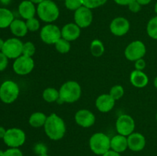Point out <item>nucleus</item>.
I'll return each instance as SVG.
<instances>
[{"label": "nucleus", "mask_w": 157, "mask_h": 156, "mask_svg": "<svg viewBox=\"0 0 157 156\" xmlns=\"http://www.w3.org/2000/svg\"><path fill=\"white\" fill-rule=\"evenodd\" d=\"M46 136L53 141L61 140L66 133V125L62 118L56 113H52L47 117L44 125Z\"/></svg>", "instance_id": "f257e3e1"}, {"label": "nucleus", "mask_w": 157, "mask_h": 156, "mask_svg": "<svg viewBox=\"0 0 157 156\" xmlns=\"http://www.w3.org/2000/svg\"><path fill=\"white\" fill-rule=\"evenodd\" d=\"M81 87L77 81L69 80L64 83L59 89L58 103H74L81 98Z\"/></svg>", "instance_id": "f03ea898"}, {"label": "nucleus", "mask_w": 157, "mask_h": 156, "mask_svg": "<svg viewBox=\"0 0 157 156\" xmlns=\"http://www.w3.org/2000/svg\"><path fill=\"white\" fill-rule=\"evenodd\" d=\"M37 15L42 21L52 23L58 19L60 11L55 2L44 0L37 6Z\"/></svg>", "instance_id": "7ed1b4c3"}, {"label": "nucleus", "mask_w": 157, "mask_h": 156, "mask_svg": "<svg viewBox=\"0 0 157 156\" xmlns=\"http://www.w3.org/2000/svg\"><path fill=\"white\" fill-rule=\"evenodd\" d=\"M89 146L95 154L103 155L110 149V138L104 132H96L90 138Z\"/></svg>", "instance_id": "20e7f679"}, {"label": "nucleus", "mask_w": 157, "mask_h": 156, "mask_svg": "<svg viewBox=\"0 0 157 156\" xmlns=\"http://www.w3.org/2000/svg\"><path fill=\"white\" fill-rule=\"evenodd\" d=\"M19 87L12 80H6L0 85V100L6 104L15 102L19 96Z\"/></svg>", "instance_id": "39448f33"}, {"label": "nucleus", "mask_w": 157, "mask_h": 156, "mask_svg": "<svg viewBox=\"0 0 157 156\" xmlns=\"http://www.w3.org/2000/svg\"><path fill=\"white\" fill-rule=\"evenodd\" d=\"M26 140V135L19 128H10L6 130L3 138V142L9 148H19L24 145Z\"/></svg>", "instance_id": "423d86ee"}, {"label": "nucleus", "mask_w": 157, "mask_h": 156, "mask_svg": "<svg viewBox=\"0 0 157 156\" xmlns=\"http://www.w3.org/2000/svg\"><path fill=\"white\" fill-rule=\"evenodd\" d=\"M22 41L18 38H11L6 40L2 52L9 59H16L22 55Z\"/></svg>", "instance_id": "0eeeda50"}, {"label": "nucleus", "mask_w": 157, "mask_h": 156, "mask_svg": "<svg viewBox=\"0 0 157 156\" xmlns=\"http://www.w3.org/2000/svg\"><path fill=\"white\" fill-rule=\"evenodd\" d=\"M146 53H147V47L145 44L139 40L130 43L124 50L125 58L128 61L133 62L144 58Z\"/></svg>", "instance_id": "6e6552de"}, {"label": "nucleus", "mask_w": 157, "mask_h": 156, "mask_svg": "<svg viewBox=\"0 0 157 156\" xmlns=\"http://www.w3.org/2000/svg\"><path fill=\"white\" fill-rule=\"evenodd\" d=\"M34 67L35 62L32 57H28L23 54L15 59L12 64L14 72L20 76L29 74L33 70Z\"/></svg>", "instance_id": "1a4fd4ad"}, {"label": "nucleus", "mask_w": 157, "mask_h": 156, "mask_svg": "<svg viewBox=\"0 0 157 156\" xmlns=\"http://www.w3.org/2000/svg\"><path fill=\"white\" fill-rule=\"evenodd\" d=\"M40 38L45 44H55L61 38V30L56 24L49 23L41 29Z\"/></svg>", "instance_id": "9d476101"}, {"label": "nucleus", "mask_w": 157, "mask_h": 156, "mask_svg": "<svg viewBox=\"0 0 157 156\" xmlns=\"http://www.w3.org/2000/svg\"><path fill=\"white\" fill-rule=\"evenodd\" d=\"M135 126L134 119L130 115H121L116 121V130L117 133L127 137L134 132Z\"/></svg>", "instance_id": "9b49d317"}, {"label": "nucleus", "mask_w": 157, "mask_h": 156, "mask_svg": "<svg viewBox=\"0 0 157 156\" xmlns=\"http://www.w3.org/2000/svg\"><path fill=\"white\" fill-rule=\"evenodd\" d=\"M74 19L75 24H78L81 28L89 27L93 21V13L91 9L84 6H81L75 12Z\"/></svg>", "instance_id": "f8f14e48"}, {"label": "nucleus", "mask_w": 157, "mask_h": 156, "mask_svg": "<svg viewBox=\"0 0 157 156\" xmlns=\"http://www.w3.org/2000/svg\"><path fill=\"white\" fill-rule=\"evenodd\" d=\"M130 28V21L124 17H117L110 24V32L117 37H122L128 33Z\"/></svg>", "instance_id": "ddd939ff"}, {"label": "nucleus", "mask_w": 157, "mask_h": 156, "mask_svg": "<svg viewBox=\"0 0 157 156\" xmlns=\"http://www.w3.org/2000/svg\"><path fill=\"white\" fill-rule=\"evenodd\" d=\"M75 119L76 123L81 127L90 128L94 124L96 117L91 111L86 109H82L75 113Z\"/></svg>", "instance_id": "4468645a"}, {"label": "nucleus", "mask_w": 157, "mask_h": 156, "mask_svg": "<svg viewBox=\"0 0 157 156\" xmlns=\"http://www.w3.org/2000/svg\"><path fill=\"white\" fill-rule=\"evenodd\" d=\"M128 148L133 151H140L145 148L147 141L145 136L140 132H133L127 136Z\"/></svg>", "instance_id": "2eb2a0df"}, {"label": "nucleus", "mask_w": 157, "mask_h": 156, "mask_svg": "<svg viewBox=\"0 0 157 156\" xmlns=\"http://www.w3.org/2000/svg\"><path fill=\"white\" fill-rule=\"evenodd\" d=\"M115 100L110 94L104 93L98 96L95 101L97 109L101 113H108L111 111L115 106Z\"/></svg>", "instance_id": "dca6fc26"}, {"label": "nucleus", "mask_w": 157, "mask_h": 156, "mask_svg": "<svg viewBox=\"0 0 157 156\" xmlns=\"http://www.w3.org/2000/svg\"><path fill=\"white\" fill-rule=\"evenodd\" d=\"M61 38L68 41H74L81 35V28L75 23H67L62 27Z\"/></svg>", "instance_id": "f3484780"}, {"label": "nucleus", "mask_w": 157, "mask_h": 156, "mask_svg": "<svg viewBox=\"0 0 157 156\" xmlns=\"http://www.w3.org/2000/svg\"><path fill=\"white\" fill-rule=\"evenodd\" d=\"M18 13L23 19L29 20L35 17L37 13L35 5L29 0H24L18 6Z\"/></svg>", "instance_id": "a211bd4d"}, {"label": "nucleus", "mask_w": 157, "mask_h": 156, "mask_svg": "<svg viewBox=\"0 0 157 156\" xmlns=\"http://www.w3.org/2000/svg\"><path fill=\"white\" fill-rule=\"evenodd\" d=\"M130 81L133 87L136 88H144L149 83V77L142 70H134L131 72Z\"/></svg>", "instance_id": "6ab92c4d"}, {"label": "nucleus", "mask_w": 157, "mask_h": 156, "mask_svg": "<svg viewBox=\"0 0 157 156\" xmlns=\"http://www.w3.org/2000/svg\"><path fill=\"white\" fill-rule=\"evenodd\" d=\"M128 148L127 136L117 134L110 139V149L118 153H123Z\"/></svg>", "instance_id": "aec40b11"}, {"label": "nucleus", "mask_w": 157, "mask_h": 156, "mask_svg": "<svg viewBox=\"0 0 157 156\" xmlns=\"http://www.w3.org/2000/svg\"><path fill=\"white\" fill-rule=\"evenodd\" d=\"M11 32L15 38H22L27 35L28 28L26 25V22L21 19H14L12 24L9 26Z\"/></svg>", "instance_id": "412c9836"}, {"label": "nucleus", "mask_w": 157, "mask_h": 156, "mask_svg": "<svg viewBox=\"0 0 157 156\" xmlns=\"http://www.w3.org/2000/svg\"><path fill=\"white\" fill-rule=\"evenodd\" d=\"M48 116L41 112H35L30 116L29 119V123L33 128H41L44 127L47 120Z\"/></svg>", "instance_id": "4be33fe9"}, {"label": "nucleus", "mask_w": 157, "mask_h": 156, "mask_svg": "<svg viewBox=\"0 0 157 156\" xmlns=\"http://www.w3.org/2000/svg\"><path fill=\"white\" fill-rule=\"evenodd\" d=\"M14 19L12 11L6 8H0V28H9Z\"/></svg>", "instance_id": "5701e85b"}, {"label": "nucleus", "mask_w": 157, "mask_h": 156, "mask_svg": "<svg viewBox=\"0 0 157 156\" xmlns=\"http://www.w3.org/2000/svg\"><path fill=\"white\" fill-rule=\"evenodd\" d=\"M42 97L43 99L47 102H57L59 99V90L53 87H48L43 91Z\"/></svg>", "instance_id": "b1692460"}, {"label": "nucleus", "mask_w": 157, "mask_h": 156, "mask_svg": "<svg viewBox=\"0 0 157 156\" xmlns=\"http://www.w3.org/2000/svg\"><path fill=\"white\" fill-rule=\"evenodd\" d=\"M90 49L91 54L97 58L102 56L105 50L104 43L99 39H94V41H92V42L90 43Z\"/></svg>", "instance_id": "393cba45"}, {"label": "nucleus", "mask_w": 157, "mask_h": 156, "mask_svg": "<svg viewBox=\"0 0 157 156\" xmlns=\"http://www.w3.org/2000/svg\"><path fill=\"white\" fill-rule=\"evenodd\" d=\"M147 32L149 37L157 40V15L152 18L147 25Z\"/></svg>", "instance_id": "a878e982"}, {"label": "nucleus", "mask_w": 157, "mask_h": 156, "mask_svg": "<svg viewBox=\"0 0 157 156\" xmlns=\"http://www.w3.org/2000/svg\"><path fill=\"white\" fill-rule=\"evenodd\" d=\"M55 49L60 54H67L71 50V44L70 41L61 38L55 44Z\"/></svg>", "instance_id": "bb28decb"}, {"label": "nucleus", "mask_w": 157, "mask_h": 156, "mask_svg": "<svg viewBox=\"0 0 157 156\" xmlns=\"http://www.w3.org/2000/svg\"><path fill=\"white\" fill-rule=\"evenodd\" d=\"M109 94L115 99V100H118V99H121L124 96V89L121 85H115L111 87L110 90V93Z\"/></svg>", "instance_id": "cd10ccee"}, {"label": "nucleus", "mask_w": 157, "mask_h": 156, "mask_svg": "<svg viewBox=\"0 0 157 156\" xmlns=\"http://www.w3.org/2000/svg\"><path fill=\"white\" fill-rule=\"evenodd\" d=\"M36 51V47H35L34 43L32 41H26L23 44L22 49V54L25 55L28 57H32L35 54Z\"/></svg>", "instance_id": "c85d7f7f"}, {"label": "nucleus", "mask_w": 157, "mask_h": 156, "mask_svg": "<svg viewBox=\"0 0 157 156\" xmlns=\"http://www.w3.org/2000/svg\"><path fill=\"white\" fill-rule=\"evenodd\" d=\"M82 1L83 6L90 9H94L104 6L107 0H82Z\"/></svg>", "instance_id": "c756f323"}, {"label": "nucleus", "mask_w": 157, "mask_h": 156, "mask_svg": "<svg viewBox=\"0 0 157 156\" xmlns=\"http://www.w3.org/2000/svg\"><path fill=\"white\" fill-rule=\"evenodd\" d=\"M64 5L67 9L71 11H76L83 6L82 0H64Z\"/></svg>", "instance_id": "7c9ffc66"}, {"label": "nucleus", "mask_w": 157, "mask_h": 156, "mask_svg": "<svg viewBox=\"0 0 157 156\" xmlns=\"http://www.w3.org/2000/svg\"><path fill=\"white\" fill-rule=\"evenodd\" d=\"M26 25L29 32H37L40 28V22L36 18H32L29 20H26Z\"/></svg>", "instance_id": "2f4dec72"}, {"label": "nucleus", "mask_w": 157, "mask_h": 156, "mask_svg": "<svg viewBox=\"0 0 157 156\" xmlns=\"http://www.w3.org/2000/svg\"><path fill=\"white\" fill-rule=\"evenodd\" d=\"M34 152L38 155L41 154H46L48 152V148L44 143H37L35 144L33 148Z\"/></svg>", "instance_id": "473e14b6"}, {"label": "nucleus", "mask_w": 157, "mask_h": 156, "mask_svg": "<svg viewBox=\"0 0 157 156\" xmlns=\"http://www.w3.org/2000/svg\"><path fill=\"white\" fill-rule=\"evenodd\" d=\"M3 156H24L23 153L18 148H9L4 151Z\"/></svg>", "instance_id": "72a5a7b5"}, {"label": "nucleus", "mask_w": 157, "mask_h": 156, "mask_svg": "<svg viewBox=\"0 0 157 156\" xmlns=\"http://www.w3.org/2000/svg\"><path fill=\"white\" fill-rule=\"evenodd\" d=\"M9 64V58L4 54L2 51H0V72L6 70Z\"/></svg>", "instance_id": "f704fd0d"}, {"label": "nucleus", "mask_w": 157, "mask_h": 156, "mask_svg": "<svg viewBox=\"0 0 157 156\" xmlns=\"http://www.w3.org/2000/svg\"><path fill=\"white\" fill-rule=\"evenodd\" d=\"M141 6H141L136 0L131 2L128 5L129 10L131 12H133V13H137V12H139L141 10Z\"/></svg>", "instance_id": "c9c22d12"}, {"label": "nucleus", "mask_w": 157, "mask_h": 156, "mask_svg": "<svg viewBox=\"0 0 157 156\" xmlns=\"http://www.w3.org/2000/svg\"><path fill=\"white\" fill-rule=\"evenodd\" d=\"M135 65V70H144L146 68V66H147V63H146L145 60H144V58H141V59L137 60L134 62Z\"/></svg>", "instance_id": "e433bc0d"}, {"label": "nucleus", "mask_w": 157, "mask_h": 156, "mask_svg": "<svg viewBox=\"0 0 157 156\" xmlns=\"http://www.w3.org/2000/svg\"><path fill=\"white\" fill-rule=\"evenodd\" d=\"M113 1L120 6H128L131 2L134 1V0H113Z\"/></svg>", "instance_id": "4c0bfd02"}, {"label": "nucleus", "mask_w": 157, "mask_h": 156, "mask_svg": "<svg viewBox=\"0 0 157 156\" xmlns=\"http://www.w3.org/2000/svg\"><path fill=\"white\" fill-rule=\"evenodd\" d=\"M102 156H121V153H118L117 151H113V150L110 149L108 151L104 153Z\"/></svg>", "instance_id": "58836bf2"}, {"label": "nucleus", "mask_w": 157, "mask_h": 156, "mask_svg": "<svg viewBox=\"0 0 157 156\" xmlns=\"http://www.w3.org/2000/svg\"><path fill=\"white\" fill-rule=\"evenodd\" d=\"M6 130H7V129H6L4 127L1 126V125H0V139H3L5 135H6Z\"/></svg>", "instance_id": "ea45409f"}, {"label": "nucleus", "mask_w": 157, "mask_h": 156, "mask_svg": "<svg viewBox=\"0 0 157 156\" xmlns=\"http://www.w3.org/2000/svg\"><path fill=\"white\" fill-rule=\"evenodd\" d=\"M141 6H147V5L150 4L152 2V0H136Z\"/></svg>", "instance_id": "a19ab883"}, {"label": "nucleus", "mask_w": 157, "mask_h": 156, "mask_svg": "<svg viewBox=\"0 0 157 156\" xmlns=\"http://www.w3.org/2000/svg\"><path fill=\"white\" fill-rule=\"evenodd\" d=\"M0 2L2 5H5V6H7L9 3L11 2V0H0Z\"/></svg>", "instance_id": "79ce46f5"}, {"label": "nucleus", "mask_w": 157, "mask_h": 156, "mask_svg": "<svg viewBox=\"0 0 157 156\" xmlns=\"http://www.w3.org/2000/svg\"><path fill=\"white\" fill-rule=\"evenodd\" d=\"M29 1H31L32 3H34L35 5H38V4H40V3L42 2L43 1H44V0H29Z\"/></svg>", "instance_id": "37998d69"}, {"label": "nucleus", "mask_w": 157, "mask_h": 156, "mask_svg": "<svg viewBox=\"0 0 157 156\" xmlns=\"http://www.w3.org/2000/svg\"><path fill=\"white\" fill-rule=\"evenodd\" d=\"M4 43H5L4 40L2 39V38H0V51H2V47H3V45H4Z\"/></svg>", "instance_id": "c03bdc74"}, {"label": "nucleus", "mask_w": 157, "mask_h": 156, "mask_svg": "<svg viewBox=\"0 0 157 156\" xmlns=\"http://www.w3.org/2000/svg\"><path fill=\"white\" fill-rule=\"evenodd\" d=\"M153 84H154V87L157 89V76L154 79V81H153Z\"/></svg>", "instance_id": "a18cd8bd"}, {"label": "nucleus", "mask_w": 157, "mask_h": 156, "mask_svg": "<svg viewBox=\"0 0 157 156\" xmlns=\"http://www.w3.org/2000/svg\"><path fill=\"white\" fill-rule=\"evenodd\" d=\"M154 11H155V12H156V15H157V2L156 3V5H155Z\"/></svg>", "instance_id": "49530a36"}, {"label": "nucleus", "mask_w": 157, "mask_h": 156, "mask_svg": "<svg viewBox=\"0 0 157 156\" xmlns=\"http://www.w3.org/2000/svg\"><path fill=\"white\" fill-rule=\"evenodd\" d=\"M3 154H4V151L0 149V156H3Z\"/></svg>", "instance_id": "de8ad7c7"}, {"label": "nucleus", "mask_w": 157, "mask_h": 156, "mask_svg": "<svg viewBox=\"0 0 157 156\" xmlns=\"http://www.w3.org/2000/svg\"><path fill=\"white\" fill-rule=\"evenodd\" d=\"M38 156H50V155H48V154H41V155H38Z\"/></svg>", "instance_id": "09e8293b"}, {"label": "nucleus", "mask_w": 157, "mask_h": 156, "mask_svg": "<svg viewBox=\"0 0 157 156\" xmlns=\"http://www.w3.org/2000/svg\"><path fill=\"white\" fill-rule=\"evenodd\" d=\"M156 121H157V113H156Z\"/></svg>", "instance_id": "8fccbe9b"}]
</instances>
